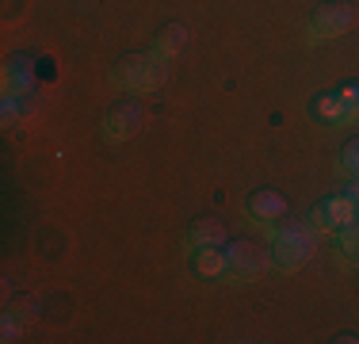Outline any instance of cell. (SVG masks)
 Here are the masks:
<instances>
[{
  "label": "cell",
  "instance_id": "9",
  "mask_svg": "<svg viewBox=\"0 0 359 344\" xmlns=\"http://www.w3.org/2000/svg\"><path fill=\"white\" fill-rule=\"evenodd\" d=\"M332 249H337V260L344 268H359V222L352 226H340L332 234Z\"/></svg>",
  "mask_w": 359,
  "mask_h": 344
},
{
  "label": "cell",
  "instance_id": "7",
  "mask_svg": "<svg viewBox=\"0 0 359 344\" xmlns=\"http://www.w3.org/2000/svg\"><path fill=\"white\" fill-rule=\"evenodd\" d=\"M313 119H318L321 126H348L352 123L344 100H340V92H321V96L313 100Z\"/></svg>",
  "mask_w": 359,
  "mask_h": 344
},
{
  "label": "cell",
  "instance_id": "17",
  "mask_svg": "<svg viewBox=\"0 0 359 344\" xmlns=\"http://www.w3.org/2000/svg\"><path fill=\"white\" fill-rule=\"evenodd\" d=\"M8 310H12L15 317H31V314H35V303H31V298L23 303V298H20V303H15V306H8Z\"/></svg>",
  "mask_w": 359,
  "mask_h": 344
},
{
  "label": "cell",
  "instance_id": "16",
  "mask_svg": "<svg viewBox=\"0 0 359 344\" xmlns=\"http://www.w3.org/2000/svg\"><path fill=\"white\" fill-rule=\"evenodd\" d=\"M0 333H4V340H15V337H20V322H15L12 310L4 314V325H0Z\"/></svg>",
  "mask_w": 359,
  "mask_h": 344
},
{
  "label": "cell",
  "instance_id": "8",
  "mask_svg": "<svg viewBox=\"0 0 359 344\" xmlns=\"http://www.w3.org/2000/svg\"><path fill=\"white\" fill-rule=\"evenodd\" d=\"M215 245H226V226H222L218 218H199L191 222V230H187V249H215Z\"/></svg>",
  "mask_w": 359,
  "mask_h": 344
},
{
  "label": "cell",
  "instance_id": "13",
  "mask_svg": "<svg viewBox=\"0 0 359 344\" xmlns=\"http://www.w3.org/2000/svg\"><path fill=\"white\" fill-rule=\"evenodd\" d=\"M325 211H329V218H332V226H352V222H359V206L348 199V195H332V199H325L321 203Z\"/></svg>",
  "mask_w": 359,
  "mask_h": 344
},
{
  "label": "cell",
  "instance_id": "6",
  "mask_svg": "<svg viewBox=\"0 0 359 344\" xmlns=\"http://www.w3.org/2000/svg\"><path fill=\"white\" fill-rule=\"evenodd\" d=\"M249 218L256 226H276L279 218H287V199L279 192H271V187H260V192L249 195Z\"/></svg>",
  "mask_w": 359,
  "mask_h": 344
},
{
  "label": "cell",
  "instance_id": "18",
  "mask_svg": "<svg viewBox=\"0 0 359 344\" xmlns=\"http://www.w3.org/2000/svg\"><path fill=\"white\" fill-rule=\"evenodd\" d=\"M344 195H348V199H352V203L359 206V176H352V184L344 187Z\"/></svg>",
  "mask_w": 359,
  "mask_h": 344
},
{
  "label": "cell",
  "instance_id": "10",
  "mask_svg": "<svg viewBox=\"0 0 359 344\" xmlns=\"http://www.w3.org/2000/svg\"><path fill=\"white\" fill-rule=\"evenodd\" d=\"M195 275L199 279H226V249H195Z\"/></svg>",
  "mask_w": 359,
  "mask_h": 344
},
{
  "label": "cell",
  "instance_id": "5",
  "mask_svg": "<svg viewBox=\"0 0 359 344\" xmlns=\"http://www.w3.org/2000/svg\"><path fill=\"white\" fill-rule=\"evenodd\" d=\"M145 123V111L138 107V103H115V107L104 115V138L107 142H126L130 134H138Z\"/></svg>",
  "mask_w": 359,
  "mask_h": 344
},
{
  "label": "cell",
  "instance_id": "12",
  "mask_svg": "<svg viewBox=\"0 0 359 344\" xmlns=\"http://www.w3.org/2000/svg\"><path fill=\"white\" fill-rule=\"evenodd\" d=\"M23 92H31V65L27 58H15L4 77V96H23Z\"/></svg>",
  "mask_w": 359,
  "mask_h": 344
},
{
  "label": "cell",
  "instance_id": "15",
  "mask_svg": "<svg viewBox=\"0 0 359 344\" xmlns=\"http://www.w3.org/2000/svg\"><path fill=\"white\" fill-rule=\"evenodd\" d=\"M340 100H344V107H348V119H359V81H348V84H340Z\"/></svg>",
  "mask_w": 359,
  "mask_h": 344
},
{
  "label": "cell",
  "instance_id": "11",
  "mask_svg": "<svg viewBox=\"0 0 359 344\" xmlns=\"http://www.w3.org/2000/svg\"><path fill=\"white\" fill-rule=\"evenodd\" d=\"M184 42H187V31L180 27V23H168V27H161L157 42H153V54L157 58H176L180 50H184Z\"/></svg>",
  "mask_w": 359,
  "mask_h": 344
},
{
  "label": "cell",
  "instance_id": "3",
  "mask_svg": "<svg viewBox=\"0 0 359 344\" xmlns=\"http://www.w3.org/2000/svg\"><path fill=\"white\" fill-rule=\"evenodd\" d=\"M271 268V249L256 245V241H233L226 249V279L233 283H252Z\"/></svg>",
  "mask_w": 359,
  "mask_h": 344
},
{
  "label": "cell",
  "instance_id": "14",
  "mask_svg": "<svg viewBox=\"0 0 359 344\" xmlns=\"http://www.w3.org/2000/svg\"><path fill=\"white\" fill-rule=\"evenodd\" d=\"M340 172L344 176H359V138L344 145V153H340Z\"/></svg>",
  "mask_w": 359,
  "mask_h": 344
},
{
  "label": "cell",
  "instance_id": "1",
  "mask_svg": "<svg viewBox=\"0 0 359 344\" xmlns=\"http://www.w3.org/2000/svg\"><path fill=\"white\" fill-rule=\"evenodd\" d=\"M268 241H271V268L294 272L313 256L321 234L310 218H279L276 226H268Z\"/></svg>",
  "mask_w": 359,
  "mask_h": 344
},
{
  "label": "cell",
  "instance_id": "4",
  "mask_svg": "<svg viewBox=\"0 0 359 344\" xmlns=\"http://www.w3.org/2000/svg\"><path fill=\"white\" fill-rule=\"evenodd\" d=\"M359 20V12L352 4H344V0H332V4L318 8V12L310 15V23H306V31H310V42H321V39H340V34L352 31V23Z\"/></svg>",
  "mask_w": 359,
  "mask_h": 344
},
{
  "label": "cell",
  "instance_id": "2",
  "mask_svg": "<svg viewBox=\"0 0 359 344\" xmlns=\"http://www.w3.org/2000/svg\"><path fill=\"white\" fill-rule=\"evenodd\" d=\"M165 77H168L165 58H157V54H130V58H123V62L115 65L111 84H115V88H126V92H153V88H161Z\"/></svg>",
  "mask_w": 359,
  "mask_h": 344
}]
</instances>
